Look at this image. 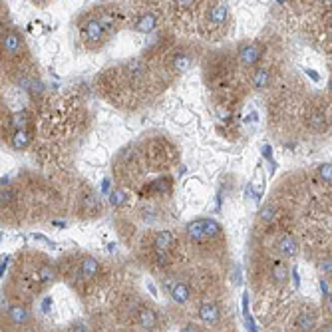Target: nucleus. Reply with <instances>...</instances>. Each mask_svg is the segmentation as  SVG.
Wrapping results in <instances>:
<instances>
[{"mask_svg":"<svg viewBox=\"0 0 332 332\" xmlns=\"http://www.w3.org/2000/svg\"><path fill=\"white\" fill-rule=\"evenodd\" d=\"M82 36L88 44H100L102 42V36H104V28L100 24V20H90L86 22L84 30H82Z\"/></svg>","mask_w":332,"mask_h":332,"instance_id":"obj_1","label":"nucleus"},{"mask_svg":"<svg viewBox=\"0 0 332 332\" xmlns=\"http://www.w3.org/2000/svg\"><path fill=\"white\" fill-rule=\"evenodd\" d=\"M261 58V48L257 44H245L239 48V60L243 66H253Z\"/></svg>","mask_w":332,"mask_h":332,"instance_id":"obj_2","label":"nucleus"},{"mask_svg":"<svg viewBox=\"0 0 332 332\" xmlns=\"http://www.w3.org/2000/svg\"><path fill=\"white\" fill-rule=\"evenodd\" d=\"M276 249L284 257H297L299 255V243H297V239L293 235H282L278 239V243H276Z\"/></svg>","mask_w":332,"mask_h":332,"instance_id":"obj_3","label":"nucleus"},{"mask_svg":"<svg viewBox=\"0 0 332 332\" xmlns=\"http://www.w3.org/2000/svg\"><path fill=\"white\" fill-rule=\"evenodd\" d=\"M2 46H4V50H6L10 56H14V54H18L20 48H22V40H20L18 34L8 32V34L4 36V40H2Z\"/></svg>","mask_w":332,"mask_h":332,"instance_id":"obj_4","label":"nucleus"},{"mask_svg":"<svg viewBox=\"0 0 332 332\" xmlns=\"http://www.w3.org/2000/svg\"><path fill=\"white\" fill-rule=\"evenodd\" d=\"M98 269H100V265H98V261L93 259V257H86L80 263V274L84 278H93V276L98 274Z\"/></svg>","mask_w":332,"mask_h":332,"instance_id":"obj_5","label":"nucleus"},{"mask_svg":"<svg viewBox=\"0 0 332 332\" xmlns=\"http://www.w3.org/2000/svg\"><path fill=\"white\" fill-rule=\"evenodd\" d=\"M199 316H201V320L207 322V324H217L221 314H219V308H217L215 304L207 302V304H203V306L199 308Z\"/></svg>","mask_w":332,"mask_h":332,"instance_id":"obj_6","label":"nucleus"},{"mask_svg":"<svg viewBox=\"0 0 332 332\" xmlns=\"http://www.w3.org/2000/svg\"><path fill=\"white\" fill-rule=\"evenodd\" d=\"M137 324L141 328H153L157 324V314L151 308H141L137 312Z\"/></svg>","mask_w":332,"mask_h":332,"instance_id":"obj_7","label":"nucleus"},{"mask_svg":"<svg viewBox=\"0 0 332 332\" xmlns=\"http://www.w3.org/2000/svg\"><path fill=\"white\" fill-rule=\"evenodd\" d=\"M173 245V235L169 231H159L153 239V249L155 251H169Z\"/></svg>","mask_w":332,"mask_h":332,"instance_id":"obj_8","label":"nucleus"},{"mask_svg":"<svg viewBox=\"0 0 332 332\" xmlns=\"http://www.w3.org/2000/svg\"><path fill=\"white\" fill-rule=\"evenodd\" d=\"M295 326H297L299 330H314V326H316V316H314L312 312L304 310V312H301V314L297 316Z\"/></svg>","mask_w":332,"mask_h":332,"instance_id":"obj_9","label":"nucleus"},{"mask_svg":"<svg viewBox=\"0 0 332 332\" xmlns=\"http://www.w3.org/2000/svg\"><path fill=\"white\" fill-rule=\"evenodd\" d=\"M185 231H187V235L191 237V239H195V241L203 239V237H205V219L191 221V223H189V225L185 227Z\"/></svg>","mask_w":332,"mask_h":332,"instance_id":"obj_10","label":"nucleus"},{"mask_svg":"<svg viewBox=\"0 0 332 332\" xmlns=\"http://www.w3.org/2000/svg\"><path fill=\"white\" fill-rule=\"evenodd\" d=\"M155 24H157L155 16H153L151 12H148V14H144V16H141V18L135 22V30L141 32V34H148V32H151V30L155 28Z\"/></svg>","mask_w":332,"mask_h":332,"instance_id":"obj_11","label":"nucleus"},{"mask_svg":"<svg viewBox=\"0 0 332 332\" xmlns=\"http://www.w3.org/2000/svg\"><path fill=\"white\" fill-rule=\"evenodd\" d=\"M171 297H173V301H175V302L183 304V302H187V301H189L191 293H189V289H187V284H185V282H175L173 287H171Z\"/></svg>","mask_w":332,"mask_h":332,"instance_id":"obj_12","label":"nucleus"},{"mask_svg":"<svg viewBox=\"0 0 332 332\" xmlns=\"http://www.w3.org/2000/svg\"><path fill=\"white\" fill-rule=\"evenodd\" d=\"M227 18H229V8L225 4H215L211 8V12H209V20L213 24H225Z\"/></svg>","mask_w":332,"mask_h":332,"instance_id":"obj_13","label":"nucleus"},{"mask_svg":"<svg viewBox=\"0 0 332 332\" xmlns=\"http://www.w3.org/2000/svg\"><path fill=\"white\" fill-rule=\"evenodd\" d=\"M28 141H30V135L24 131V129H16V133H14V137H12V146L16 148V150H24L26 146H28Z\"/></svg>","mask_w":332,"mask_h":332,"instance_id":"obj_14","label":"nucleus"},{"mask_svg":"<svg viewBox=\"0 0 332 332\" xmlns=\"http://www.w3.org/2000/svg\"><path fill=\"white\" fill-rule=\"evenodd\" d=\"M8 316L12 318V322L22 324V322H26V320H28V310H26L24 306H12V308H10V312H8Z\"/></svg>","mask_w":332,"mask_h":332,"instance_id":"obj_15","label":"nucleus"},{"mask_svg":"<svg viewBox=\"0 0 332 332\" xmlns=\"http://www.w3.org/2000/svg\"><path fill=\"white\" fill-rule=\"evenodd\" d=\"M127 201H129V197H127L125 191H121V189H116V191L110 193V203H112L114 207H121V205H125Z\"/></svg>","mask_w":332,"mask_h":332,"instance_id":"obj_16","label":"nucleus"},{"mask_svg":"<svg viewBox=\"0 0 332 332\" xmlns=\"http://www.w3.org/2000/svg\"><path fill=\"white\" fill-rule=\"evenodd\" d=\"M269 80H271V76H269L267 70H257V72L253 74V86H255L257 90L265 88V86L269 84Z\"/></svg>","mask_w":332,"mask_h":332,"instance_id":"obj_17","label":"nucleus"},{"mask_svg":"<svg viewBox=\"0 0 332 332\" xmlns=\"http://www.w3.org/2000/svg\"><path fill=\"white\" fill-rule=\"evenodd\" d=\"M272 278L276 282H284V280L289 278V271H287V267H284L282 263H274L272 265Z\"/></svg>","mask_w":332,"mask_h":332,"instance_id":"obj_18","label":"nucleus"},{"mask_svg":"<svg viewBox=\"0 0 332 332\" xmlns=\"http://www.w3.org/2000/svg\"><path fill=\"white\" fill-rule=\"evenodd\" d=\"M38 278H40L42 282H52V280L56 278V271H54L50 265H44V267H40V271H38Z\"/></svg>","mask_w":332,"mask_h":332,"instance_id":"obj_19","label":"nucleus"},{"mask_svg":"<svg viewBox=\"0 0 332 332\" xmlns=\"http://www.w3.org/2000/svg\"><path fill=\"white\" fill-rule=\"evenodd\" d=\"M308 123H310V127H314L316 131H322V129H324V116H322L320 112H312L310 118H308Z\"/></svg>","mask_w":332,"mask_h":332,"instance_id":"obj_20","label":"nucleus"},{"mask_svg":"<svg viewBox=\"0 0 332 332\" xmlns=\"http://www.w3.org/2000/svg\"><path fill=\"white\" fill-rule=\"evenodd\" d=\"M221 233V227L217 221H211V219H205V237H217Z\"/></svg>","mask_w":332,"mask_h":332,"instance_id":"obj_21","label":"nucleus"},{"mask_svg":"<svg viewBox=\"0 0 332 332\" xmlns=\"http://www.w3.org/2000/svg\"><path fill=\"white\" fill-rule=\"evenodd\" d=\"M318 175H320L322 181L332 183V163H322V165L318 167Z\"/></svg>","mask_w":332,"mask_h":332,"instance_id":"obj_22","label":"nucleus"},{"mask_svg":"<svg viewBox=\"0 0 332 332\" xmlns=\"http://www.w3.org/2000/svg\"><path fill=\"white\" fill-rule=\"evenodd\" d=\"M274 215H276V209H274V205H267V207H263V209H261V219H263L265 223H271V221H274Z\"/></svg>","mask_w":332,"mask_h":332,"instance_id":"obj_23","label":"nucleus"},{"mask_svg":"<svg viewBox=\"0 0 332 332\" xmlns=\"http://www.w3.org/2000/svg\"><path fill=\"white\" fill-rule=\"evenodd\" d=\"M129 74L133 76V78H141L144 76V64H141L139 60H133V62H129Z\"/></svg>","mask_w":332,"mask_h":332,"instance_id":"obj_24","label":"nucleus"},{"mask_svg":"<svg viewBox=\"0 0 332 332\" xmlns=\"http://www.w3.org/2000/svg\"><path fill=\"white\" fill-rule=\"evenodd\" d=\"M175 68H177L179 72H183V70H187V68H189V58H187L185 54H181V56H177V58H175Z\"/></svg>","mask_w":332,"mask_h":332,"instance_id":"obj_25","label":"nucleus"},{"mask_svg":"<svg viewBox=\"0 0 332 332\" xmlns=\"http://www.w3.org/2000/svg\"><path fill=\"white\" fill-rule=\"evenodd\" d=\"M175 4H177L179 8H191V6L195 4V0H175Z\"/></svg>","mask_w":332,"mask_h":332,"instance_id":"obj_26","label":"nucleus"},{"mask_svg":"<svg viewBox=\"0 0 332 332\" xmlns=\"http://www.w3.org/2000/svg\"><path fill=\"white\" fill-rule=\"evenodd\" d=\"M320 271H324L326 274L332 276V261H322V263H320Z\"/></svg>","mask_w":332,"mask_h":332,"instance_id":"obj_27","label":"nucleus"},{"mask_svg":"<svg viewBox=\"0 0 332 332\" xmlns=\"http://www.w3.org/2000/svg\"><path fill=\"white\" fill-rule=\"evenodd\" d=\"M12 191H10V189H2V203H10L12 201Z\"/></svg>","mask_w":332,"mask_h":332,"instance_id":"obj_28","label":"nucleus"},{"mask_svg":"<svg viewBox=\"0 0 332 332\" xmlns=\"http://www.w3.org/2000/svg\"><path fill=\"white\" fill-rule=\"evenodd\" d=\"M326 310L332 314V295H328V297H326Z\"/></svg>","mask_w":332,"mask_h":332,"instance_id":"obj_29","label":"nucleus"},{"mask_svg":"<svg viewBox=\"0 0 332 332\" xmlns=\"http://www.w3.org/2000/svg\"><path fill=\"white\" fill-rule=\"evenodd\" d=\"M42 308H44V310H48V308H50V299H46V301H44Z\"/></svg>","mask_w":332,"mask_h":332,"instance_id":"obj_30","label":"nucleus"},{"mask_svg":"<svg viewBox=\"0 0 332 332\" xmlns=\"http://www.w3.org/2000/svg\"><path fill=\"white\" fill-rule=\"evenodd\" d=\"M32 2H36V4H44L46 0H32Z\"/></svg>","mask_w":332,"mask_h":332,"instance_id":"obj_31","label":"nucleus"},{"mask_svg":"<svg viewBox=\"0 0 332 332\" xmlns=\"http://www.w3.org/2000/svg\"><path fill=\"white\" fill-rule=\"evenodd\" d=\"M328 90L332 91V78H330V84H328Z\"/></svg>","mask_w":332,"mask_h":332,"instance_id":"obj_32","label":"nucleus"},{"mask_svg":"<svg viewBox=\"0 0 332 332\" xmlns=\"http://www.w3.org/2000/svg\"><path fill=\"white\" fill-rule=\"evenodd\" d=\"M330 38H332V26H330Z\"/></svg>","mask_w":332,"mask_h":332,"instance_id":"obj_33","label":"nucleus"}]
</instances>
